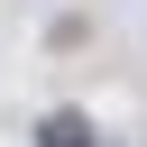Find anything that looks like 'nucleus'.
Returning <instances> with one entry per match:
<instances>
[{
	"label": "nucleus",
	"mask_w": 147,
	"mask_h": 147,
	"mask_svg": "<svg viewBox=\"0 0 147 147\" xmlns=\"http://www.w3.org/2000/svg\"><path fill=\"white\" fill-rule=\"evenodd\" d=\"M37 147H110V138H101V129H92L83 110H55V119L37 129Z\"/></svg>",
	"instance_id": "f257e3e1"
}]
</instances>
